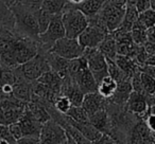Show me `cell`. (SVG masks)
I'll return each mask as SVG.
<instances>
[{
    "mask_svg": "<svg viewBox=\"0 0 155 144\" xmlns=\"http://www.w3.org/2000/svg\"><path fill=\"white\" fill-rule=\"evenodd\" d=\"M2 1H5V2L9 5V7H11V5L14 3V0H2Z\"/></svg>",
    "mask_w": 155,
    "mask_h": 144,
    "instance_id": "bcb514c9",
    "label": "cell"
},
{
    "mask_svg": "<svg viewBox=\"0 0 155 144\" xmlns=\"http://www.w3.org/2000/svg\"><path fill=\"white\" fill-rule=\"evenodd\" d=\"M0 26L14 30L15 18L10 7L2 0H0Z\"/></svg>",
    "mask_w": 155,
    "mask_h": 144,
    "instance_id": "603a6c76",
    "label": "cell"
},
{
    "mask_svg": "<svg viewBox=\"0 0 155 144\" xmlns=\"http://www.w3.org/2000/svg\"><path fill=\"white\" fill-rule=\"evenodd\" d=\"M98 49L103 53V55L106 58H110V59H115L117 56V43L114 39V37L108 33L104 40L101 43Z\"/></svg>",
    "mask_w": 155,
    "mask_h": 144,
    "instance_id": "cb8c5ba5",
    "label": "cell"
},
{
    "mask_svg": "<svg viewBox=\"0 0 155 144\" xmlns=\"http://www.w3.org/2000/svg\"><path fill=\"white\" fill-rule=\"evenodd\" d=\"M132 91H133V87H132L131 78H127V80L118 83L116 91L112 95V98L108 100L110 101V103L115 104L116 106L123 107L127 104Z\"/></svg>",
    "mask_w": 155,
    "mask_h": 144,
    "instance_id": "5bb4252c",
    "label": "cell"
},
{
    "mask_svg": "<svg viewBox=\"0 0 155 144\" xmlns=\"http://www.w3.org/2000/svg\"><path fill=\"white\" fill-rule=\"evenodd\" d=\"M37 81L43 83V84L46 85L47 87H49L54 92L60 93L61 94V87H62L63 78H61L58 73H55L54 71H52L51 69L46 71L45 73L41 74V75L37 78Z\"/></svg>",
    "mask_w": 155,
    "mask_h": 144,
    "instance_id": "d6986e66",
    "label": "cell"
},
{
    "mask_svg": "<svg viewBox=\"0 0 155 144\" xmlns=\"http://www.w3.org/2000/svg\"><path fill=\"white\" fill-rule=\"evenodd\" d=\"M74 80V82L78 84L79 88L82 90V92L84 94L86 93H91V92H97L98 91V83L96 81L94 74L91 73V71L89 70V68L83 69L82 71H80L74 78H71Z\"/></svg>",
    "mask_w": 155,
    "mask_h": 144,
    "instance_id": "8fae6325",
    "label": "cell"
},
{
    "mask_svg": "<svg viewBox=\"0 0 155 144\" xmlns=\"http://www.w3.org/2000/svg\"><path fill=\"white\" fill-rule=\"evenodd\" d=\"M67 144H77L68 133H67Z\"/></svg>",
    "mask_w": 155,
    "mask_h": 144,
    "instance_id": "7bdbcfd3",
    "label": "cell"
},
{
    "mask_svg": "<svg viewBox=\"0 0 155 144\" xmlns=\"http://www.w3.org/2000/svg\"><path fill=\"white\" fill-rule=\"evenodd\" d=\"M41 144H67V131L53 119L45 122L39 133Z\"/></svg>",
    "mask_w": 155,
    "mask_h": 144,
    "instance_id": "8992f818",
    "label": "cell"
},
{
    "mask_svg": "<svg viewBox=\"0 0 155 144\" xmlns=\"http://www.w3.org/2000/svg\"><path fill=\"white\" fill-rule=\"evenodd\" d=\"M150 9L155 11V0H150Z\"/></svg>",
    "mask_w": 155,
    "mask_h": 144,
    "instance_id": "ee69618b",
    "label": "cell"
},
{
    "mask_svg": "<svg viewBox=\"0 0 155 144\" xmlns=\"http://www.w3.org/2000/svg\"><path fill=\"white\" fill-rule=\"evenodd\" d=\"M66 36L64 24L62 20V13L55 15L45 32L39 34V48L45 51H49L56 40Z\"/></svg>",
    "mask_w": 155,
    "mask_h": 144,
    "instance_id": "5b68a950",
    "label": "cell"
},
{
    "mask_svg": "<svg viewBox=\"0 0 155 144\" xmlns=\"http://www.w3.org/2000/svg\"><path fill=\"white\" fill-rule=\"evenodd\" d=\"M46 52L47 51L38 48V52L34 57L14 68L20 80L33 82L36 81L46 71L50 70V66L46 57Z\"/></svg>",
    "mask_w": 155,
    "mask_h": 144,
    "instance_id": "7a4b0ae2",
    "label": "cell"
},
{
    "mask_svg": "<svg viewBox=\"0 0 155 144\" xmlns=\"http://www.w3.org/2000/svg\"><path fill=\"white\" fill-rule=\"evenodd\" d=\"M135 7L138 13H142L150 9V0H135Z\"/></svg>",
    "mask_w": 155,
    "mask_h": 144,
    "instance_id": "8d00e7d4",
    "label": "cell"
},
{
    "mask_svg": "<svg viewBox=\"0 0 155 144\" xmlns=\"http://www.w3.org/2000/svg\"><path fill=\"white\" fill-rule=\"evenodd\" d=\"M13 95L19 101L29 103L32 100L33 95L32 82H29L27 80H19L13 86Z\"/></svg>",
    "mask_w": 155,
    "mask_h": 144,
    "instance_id": "e0dca14e",
    "label": "cell"
},
{
    "mask_svg": "<svg viewBox=\"0 0 155 144\" xmlns=\"http://www.w3.org/2000/svg\"><path fill=\"white\" fill-rule=\"evenodd\" d=\"M27 103L14 98V95L0 101V124L9 126L18 122L26 110Z\"/></svg>",
    "mask_w": 155,
    "mask_h": 144,
    "instance_id": "277c9868",
    "label": "cell"
},
{
    "mask_svg": "<svg viewBox=\"0 0 155 144\" xmlns=\"http://www.w3.org/2000/svg\"><path fill=\"white\" fill-rule=\"evenodd\" d=\"M146 64L147 65H153V66H155V54L148 56V58H147V60H146Z\"/></svg>",
    "mask_w": 155,
    "mask_h": 144,
    "instance_id": "b9f144b4",
    "label": "cell"
},
{
    "mask_svg": "<svg viewBox=\"0 0 155 144\" xmlns=\"http://www.w3.org/2000/svg\"><path fill=\"white\" fill-rule=\"evenodd\" d=\"M143 48L148 55H153L155 54V43H151V41H147L143 45Z\"/></svg>",
    "mask_w": 155,
    "mask_h": 144,
    "instance_id": "60d3db41",
    "label": "cell"
},
{
    "mask_svg": "<svg viewBox=\"0 0 155 144\" xmlns=\"http://www.w3.org/2000/svg\"><path fill=\"white\" fill-rule=\"evenodd\" d=\"M66 121L69 124L74 126L85 138H87V139L91 142H95L96 140H98L102 136V133H101L97 127L94 126L89 121H86V122H75V121L71 120V119L67 116H66Z\"/></svg>",
    "mask_w": 155,
    "mask_h": 144,
    "instance_id": "2e32d148",
    "label": "cell"
},
{
    "mask_svg": "<svg viewBox=\"0 0 155 144\" xmlns=\"http://www.w3.org/2000/svg\"><path fill=\"white\" fill-rule=\"evenodd\" d=\"M139 70L141 71V72H144V73L149 74V75H151L152 78H155V66H153V65H142V66H139Z\"/></svg>",
    "mask_w": 155,
    "mask_h": 144,
    "instance_id": "74e56055",
    "label": "cell"
},
{
    "mask_svg": "<svg viewBox=\"0 0 155 144\" xmlns=\"http://www.w3.org/2000/svg\"><path fill=\"white\" fill-rule=\"evenodd\" d=\"M146 31L147 30H142V29H133L131 31V36L134 43L138 46H143L147 43Z\"/></svg>",
    "mask_w": 155,
    "mask_h": 144,
    "instance_id": "1f68e13d",
    "label": "cell"
},
{
    "mask_svg": "<svg viewBox=\"0 0 155 144\" xmlns=\"http://www.w3.org/2000/svg\"><path fill=\"white\" fill-rule=\"evenodd\" d=\"M138 16H139V13H138L137 9L135 7V2H133V1H127L124 17H123V20L119 28L131 32L132 28H133V24L138 19Z\"/></svg>",
    "mask_w": 155,
    "mask_h": 144,
    "instance_id": "ffe728a7",
    "label": "cell"
},
{
    "mask_svg": "<svg viewBox=\"0 0 155 144\" xmlns=\"http://www.w3.org/2000/svg\"><path fill=\"white\" fill-rule=\"evenodd\" d=\"M43 1H44V0H18V2L22 3L24 5L30 8V9L35 10V11L41 9ZM16 2H17V1H16Z\"/></svg>",
    "mask_w": 155,
    "mask_h": 144,
    "instance_id": "e575fe53",
    "label": "cell"
},
{
    "mask_svg": "<svg viewBox=\"0 0 155 144\" xmlns=\"http://www.w3.org/2000/svg\"><path fill=\"white\" fill-rule=\"evenodd\" d=\"M0 139L7 140L10 144H15L16 143V140L14 139L13 136L11 135L9 126H7V125L0 124Z\"/></svg>",
    "mask_w": 155,
    "mask_h": 144,
    "instance_id": "d6a6232c",
    "label": "cell"
},
{
    "mask_svg": "<svg viewBox=\"0 0 155 144\" xmlns=\"http://www.w3.org/2000/svg\"><path fill=\"white\" fill-rule=\"evenodd\" d=\"M19 124L21 126L24 137H35L38 138L41 133V129L43 126V123L31 116L27 110H25L22 117L19 119Z\"/></svg>",
    "mask_w": 155,
    "mask_h": 144,
    "instance_id": "7c38bea8",
    "label": "cell"
},
{
    "mask_svg": "<svg viewBox=\"0 0 155 144\" xmlns=\"http://www.w3.org/2000/svg\"><path fill=\"white\" fill-rule=\"evenodd\" d=\"M16 1H18V0H14V2H16Z\"/></svg>",
    "mask_w": 155,
    "mask_h": 144,
    "instance_id": "681fc988",
    "label": "cell"
},
{
    "mask_svg": "<svg viewBox=\"0 0 155 144\" xmlns=\"http://www.w3.org/2000/svg\"><path fill=\"white\" fill-rule=\"evenodd\" d=\"M117 86H118V84L116 81L113 78H110V75H107L98 84V93L102 95L104 99L108 100L115 93Z\"/></svg>",
    "mask_w": 155,
    "mask_h": 144,
    "instance_id": "7402d4cb",
    "label": "cell"
},
{
    "mask_svg": "<svg viewBox=\"0 0 155 144\" xmlns=\"http://www.w3.org/2000/svg\"><path fill=\"white\" fill-rule=\"evenodd\" d=\"M107 34L108 33L103 29L95 24H88L87 28L78 37V40L84 49H87V48L94 49V48H99V46L101 45Z\"/></svg>",
    "mask_w": 155,
    "mask_h": 144,
    "instance_id": "9c48e42d",
    "label": "cell"
},
{
    "mask_svg": "<svg viewBox=\"0 0 155 144\" xmlns=\"http://www.w3.org/2000/svg\"><path fill=\"white\" fill-rule=\"evenodd\" d=\"M83 55L86 58L89 70L91 71L97 83L99 84L104 78L108 75L106 57L98 48H94V49L87 48L85 49Z\"/></svg>",
    "mask_w": 155,
    "mask_h": 144,
    "instance_id": "52a82bcc",
    "label": "cell"
},
{
    "mask_svg": "<svg viewBox=\"0 0 155 144\" xmlns=\"http://www.w3.org/2000/svg\"><path fill=\"white\" fill-rule=\"evenodd\" d=\"M9 129H10L11 135L13 136V138L16 140V141L19 140L20 138L24 137V133H22V129H21V126H20L19 122H15V123L10 124Z\"/></svg>",
    "mask_w": 155,
    "mask_h": 144,
    "instance_id": "836d02e7",
    "label": "cell"
},
{
    "mask_svg": "<svg viewBox=\"0 0 155 144\" xmlns=\"http://www.w3.org/2000/svg\"><path fill=\"white\" fill-rule=\"evenodd\" d=\"M106 1L107 0H84L81 3H78V5H73V3H71V5L75 9L80 10L83 14H85L87 18H89L99 13Z\"/></svg>",
    "mask_w": 155,
    "mask_h": 144,
    "instance_id": "ac0fdd59",
    "label": "cell"
},
{
    "mask_svg": "<svg viewBox=\"0 0 155 144\" xmlns=\"http://www.w3.org/2000/svg\"><path fill=\"white\" fill-rule=\"evenodd\" d=\"M146 124L152 133H155V114H149L146 119Z\"/></svg>",
    "mask_w": 155,
    "mask_h": 144,
    "instance_id": "f35d334b",
    "label": "cell"
},
{
    "mask_svg": "<svg viewBox=\"0 0 155 144\" xmlns=\"http://www.w3.org/2000/svg\"><path fill=\"white\" fill-rule=\"evenodd\" d=\"M62 20L64 24L66 36L69 38H78L88 26V18L80 10L75 9L68 2L62 12Z\"/></svg>",
    "mask_w": 155,
    "mask_h": 144,
    "instance_id": "3957f363",
    "label": "cell"
},
{
    "mask_svg": "<svg viewBox=\"0 0 155 144\" xmlns=\"http://www.w3.org/2000/svg\"><path fill=\"white\" fill-rule=\"evenodd\" d=\"M69 0H44L41 9L52 15H58L63 12Z\"/></svg>",
    "mask_w": 155,
    "mask_h": 144,
    "instance_id": "d4e9b609",
    "label": "cell"
},
{
    "mask_svg": "<svg viewBox=\"0 0 155 144\" xmlns=\"http://www.w3.org/2000/svg\"><path fill=\"white\" fill-rule=\"evenodd\" d=\"M87 60L84 55L80 56V57L73 58V59H69L68 65V75L70 78H74L80 71L83 69L87 68Z\"/></svg>",
    "mask_w": 155,
    "mask_h": 144,
    "instance_id": "484cf974",
    "label": "cell"
},
{
    "mask_svg": "<svg viewBox=\"0 0 155 144\" xmlns=\"http://www.w3.org/2000/svg\"><path fill=\"white\" fill-rule=\"evenodd\" d=\"M66 116L75 122H86L88 120V114L82 106H71L70 109L66 112Z\"/></svg>",
    "mask_w": 155,
    "mask_h": 144,
    "instance_id": "83f0119b",
    "label": "cell"
},
{
    "mask_svg": "<svg viewBox=\"0 0 155 144\" xmlns=\"http://www.w3.org/2000/svg\"><path fill=\"white\" fill-rule=\"evenodd\" d=\"M106 102H107V100L104 99L102 95H100L98 93V91L97 92L86 93L84 95V99H83L82 107L84 108V110L89 117L95 114V112L105 108Z\"/></svg>",
    "mask_w": 155,
    "mask_h": 144,
    "instance_id": "4fadbf2b",
    "label": "cell"
},
{
    "mask_svg": "<svg viewBox=\"0 0 155 144\" xmlns=\"http://www.w3.org/2000/svg\"><path fill=\"white\" fill-rule=\"evenodd\" d=\"M46 57H47L48 64L50 66V69L58 73L62 78H65L68 75V65L69 59L64 58L53 52L47 51L46 52Z\"/></svg>",
    "mask_w": 155,
    "mask_h": 144,
    "instance_id": "9a60e30c",
    "label": "cell"
},
{
    "mask_svg": "<svg viewBox=\"0 0 155 144\" xmlns=\"http://www.w3.org/2000/svg\"><path fill=\"white\" fill-rule=\"evenodd\" d=\"M0 144H10V143L7 141V140H5V139H0Z\"/></svg>",
    "mask_w": 155,
    "mask_h": 144,
    "instance_id": "7dc6e473",
    "label": "cell"
},
{
    "mask_svg": "<svg viewBox=\"0 0 155 144\" xmlns=\"http://www.w3.org/2000/svg\"><path fill=\"white\" fill-rule=\"evenodd\" d=\"M93 144H119L118 142L115 141V139L108 133H102V136L98 140H96L95 142H93Z\"/></svg>",
    "mask_w": 155,
    "mask_h": 144,
    "instance_id": "d590c367",
    "label": "cell"
},
{
    "mask_svg": "<svg viewBox=\"0 0 155 144\" xmlns=\"http://www.w3.org/2000/svg\"><path fill=\"white\" fill-rule=\"evenodd\" d=\"M140 78H141L142 88H143L144 94L151 97L155 94V78L149 74L140 71Z\"/></svg>",
    "mask_w": 155,
    "mask_h": 144,
    "instance_id": "f1b7e54d",
    "label": "cell"
},
{
    "mask_svg": "<svg viewBox=\"0 0 155 144\" xmlns=\"http://www.w3.org/2000/svg\"><path fill=\"white\" fill-rule=\"evenodd\" d=\"M130 1H134V2H135V0H130Z\"/></svg>",
    "mask_w": 155,
    "mask_h": 144,
    "instance_id": "c3c4849f",
    "label": "cell"
},
{
    "mask_svg": "<svg viewBox=\"0 0 155 144\" xmlns=\"http://www.w3.org/2000/svg\"><path fill=\"white\" fill-rule=\"evenodd\" d=\"M148 95L141 94L136 91H132L130 98L125 104V109L130 114H134L136 117H141L146 118L149 114V100Z\"/></svg>",
    "mask_w": 155,
    "mask_h": 144,
    "instance_id": "30bf717a",
    "label": "cell"
},
{
    "mask_svg": "<svg viewBox=\"0 0 155 144\" xmlns=\"http://www.w3.org/2000/svg\"><path fill=\"white\" fill-rule=\"evenodd\" d=\"M49 51L67 59H73L82 56L85 49L80 45L78 38H69L65 36L56 40Z\"/></svg>",
    "mask_w": 155,
    "mask_h": 144,
    "instance_id": "ba28073f",
    "label": "cell"
},
{
    "mask_svg": "<svg viewBox=\"0 0 155 144\" xmlns=\"http://www.w3.org/2000/svg\"><path fill=\"white\" fill-rule=\"evenodd\" d=\"M106 62H107V71H108V75L110 78H113L115 81L117 82V84L122 81L127 80V75L124 74L122 70L118 67V65L116 64L114 59H110V58H106Z\"/></svg>",
    "mask_w": 155,
    "mask_h": 144,
    "instance_id": "4316f807",
    "label": "cell"
},
{
    "mask_svg": "<svg viewBox=\"0 0 155 144\" xmlns=\"http://www.w3.org/2000/svg\"><path fill=\"white\" fill-rule=\"evenodd\" d=\"M55 15L48 13V12L44 11L43 9L37 11V20H38V27H39V34L43 32H45L46 29L48 28L49 24L51 22L52 18Z\"/></svg>",
    "mask_w": 155,
    "mask_h": 144,
    "instance_id": "f546056e",
    "label": "cell"
},
{
    "mask_svg": "<svg viewBox=\"0 0 155 144\" xmlns=\"http://www.w3.org/2000/svg\"><path fill=\"white\" fill-rule=\"evenodd\" d=\"M146 34H147V41L155 43V27H151V28L147 29Z\"/></svg>",
    "mask_w": 155,
    "mask_h": 144,
    "instance_id": "ab89813d",
    "label": "cell"
},
{
    "mask_svg": "<svg viewBox=\"0 0 155 144\" xmlns=\"http://www.w3.org/2000/svg\"><path fill=\"white\" fill-rule=\"evenodd\" d=\"M15 18L14 31L18 35L28 37L35 41L39 40V27L37 20V11L26 7L20 2H14L10 7Z\"/></svg>",
    "mask_w": 155,
    "mask_h": 144,
    "instance_id": "6da1fadb",
    "label": "cell"
},
{
    "mask_svg": "<svg viewBox=\"0 0 155 144\" xmlns=\"http://www.w3.org/2000/svg\"><path fill=\"white\" fill-rule=\"evenodd\" d=\"M114 60L116 62V64L118 65L119 68L124 72L125 75L130 78L139 70V66H138L130 56L118 55V54H117V56L115 57Z\"/></svg>",
    "mask_w": 155,
    "mask_h": 144,
    "instance_id": "44dd1931",
    "label": "cell"
},
{
    "mask_svg": "<svg viewBox=\"0 0 155 144\" xmlns=\"http://www.w3.org/2000/svg\"><path fill=\"white\" fill-rule=\"evenodd\" d=\"M53 106L58 112L66 114V112L70 109L72 104H71V102L68 97H66V95H64V94H60L55 99V101H54Z\"/></svg>",
    "mask_w": 155,
    "mask_h": 144,
    "instance_id": "4dcf8cb0",
    "label": "cell"
},
{
    "mask_svg": "<svg viewBox=\"0 0 155 144\" xmlns=\"http://www.w3.org/2000/svg\"><path fill=\"white\" fill-rule=\"evenodd\" d=\"M82 1H84V0H69V2L73 3V5H78V3H81Z\"/></svg>",
    "mask_w": 155,
    "mask_h": 144,
    "instance_id": "f6af8a7d",
    "label": "cell"
}]
</instances>
